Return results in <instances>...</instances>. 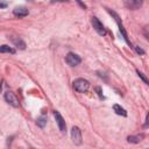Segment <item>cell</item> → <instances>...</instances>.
<instances>
[{
  "instance_id": "1",
  "label": "cell",
  "mask_w": 149,
  "mask_h": 149,
  "mask_svg": "<svg viewBox=\"0 0 149 149\" xmlns=\"http://www.w3.org/2000/svg\"><path fill=\"white\" fill-rule=\"evenodd\" d=\"M88 87H90V83L84 78H78L73 81V88L79 93L86 92L88 90Z\"/></svg>"
},
{
  "instance_id": "2",
  "label": "cell",
  "mask_w": 149,
  "mask_h": 149,
  "mask_svg": "<svg viewBox=\"0 0 149 149\" xmlns=\"http://www.w3.org/2000/svg\"><path fill=\"white\" fill-rule=\"evenodd\" d=\"M107 10H108V13H109L111 15H113V16L115 17V21H116V23H118V26H119V30H120V33L122 34V37H123V40L127 42V44H128V45H130V47H132V44H130V41L128 40V35H127V33H126V30H125V28H123L122 23L120 22V17L118 16V14H116L115 12L111 10V9H107Z\"/></svg>"
},
{
  "instance_id": "3",
  "label": "cell",
  "mask_w": 149,
  "mask_h": 149,
  "mask_svg": "<svg viewBox=\"0 0 149 149\" xmlns=\"http://www.w3.org/2000/svg\"><path fill=\"white\" fill-rule=\"evenodd\" d=\"M3 98H5L6 102H8L10 106H13V107H15V108H17V107L20 106L19 99L16 98V95H15V94H14L12 91H7V92H5Z\"/></svg>"
},
{
  "instance_id": "4",
  "label": "cell",
  "mask_w": 149,
  "mask_h": 149,
  "mask_svg": "<svg viewBox=\"0 0 149 149\" xmlns=\"http://www.w3.org/2000/svg\"><path fill=\"white\" fill-rule=\"evenodd\" d=\"M71 140L77 146H79L81 143V130L77 126H73L71 129Z\"/></svg>"
},
{
  "instance_id": "5",
  "label": "cell",
  "mask_w": 149,
  "mask_h": 149,
  "mask_svg": "<svg viewBox=\"0 0 149 149\" xmlns=\"http://www.w3.org/2000/svg\"><path fill=\"white\" fill-rule=\"evenodd\" d=\"M91 23H92V26H93L94 30H95L99 35H101V36L106 35V29H105V27L102 26V23H101V22H100L95 16H93V17H92Z\"/></svg>"
},
{
  "instance_id": "6",
  "label": "cell",
  "mask_w": 149,
  "mask_h": 149,
  "mask_svg": "<svg viewBox=\"0 0 149 149\" xmlns=\"http://www.w3.org/2000/svg\"><path fill=\"white\" fill-rule=\"evenodd\" d=\"M65 62H66L70 66H77L78 64H80L81 59H80V57H79L78 55H76V54H73V52H69V54L66 55V57H65Z\"/></svg>"
},
{
  "instance_id": "7",
  "label": "cell",
  "mask_w": 149,
  "mask_h": 149,
  "mask_svg": "<svg viewBox=\"0 0 149 149\" xmlns=\"http://www.w3.org/2000/svg\"><path fill=\"white\" fill-rule=\"evenodd\" d=\"M54 115H55V119H56V122H57V125H58L59 130H61L62 133H65V132H66V123H65L63 116H62L61 113L57 112V111L54 112Z\"/></svg>"
},
{
  "instance_id": "8",
  "label": "cell",
  "mask_w": 149,
  "mask_h": 149,
  "mask_svg": "<svg viewBox=\"0 0 149 149\" xmlns=\"http://www.w3.org/2000/svg\"><path fill=\"white\" fill-rule=\"evenodd\" d=\"M123 3L129 9H139L142 6L143 0H123Z\"/></svg>"
},
{
  "instance_id": "9",
  "label": "cell",
  "mask_w": 149,
  "mask_h": 149,
  "mask_svg": "<svg viewBox=\"0 0 149 149\" xmlns=\"http://www.w3.org/2000/svg\"><path fill=\"white\" fill-rule=\"evenodd\" d=\"M13 14H14L16 17H24V16L28 15V9H27L26 7H22V6L15 7V8L13 9Z\"/></svg>"
},
{
  "instance_id": "10",
  "label": "cell",
  "mask_w": 149,
  "mask_h": 149,
  "mask_svg": "<svg viewBox=\"0 0 149 149\" xmlns=\"http://www.w3.org/2000/svg\"><path fill=\"white\" fill-rule=\"evenodd\" d=\"M12 42H13V44H14L15 47H17V48L21 49V50H24V49H26V43H24L23 40H21V38H13Z\"/></svg>"
},
{
  "instance_id": "11",
  "label": "cell",
  "mask_w": 149,
  "mask_h": 149,
  "mask_svg": "<svg viewBox=\"0 0 149 149\" xmlns=\"http://www.w3.org/2000/svg\"><path fill=\"white\" fill-rule=\"evenodd\" d=\"M113 109H114V112H115L118 115H122V116H126V115H127L126 109L122 108V107H121L120 105H118V104H115V105L113 106Z\"/></svg>"
},
{
  "instance_id": "12",
  "label": "cell",
  "mask_w": 149,
  "mask_h": 149,
  "mask_svg": "<svg viewBox=\"0 0 149 149\" xmlns=\"http://www.w3.org/2000/svg\"><path fill=\"white\" fill-rule=\"evenodd\" d=\"M0 51H1V52H8V54H15V50H14L13 48L6 45V44H2V45L0 47Z\"/></svg>"
},
{
  "instance_id": "13",
  "label": "cell",
  "mask_w": 149,
  "mask_h": 149,
  "mask_svg": "<svg viewBox=\"0 0 149 149\" xmlns=\"http://www.w3.org/2000/svg\"><path fill=\"white\" fill-rule=\"evenodd\" d=\"M36 125L41 128H44V126L47 125V119L44 116H40L37 120H36Z\"/></svg>"
},
{
  "instance_id": "14",
  "label": "cell",
  "mask_w": 149,
  "mask_h": 149,
  "mask_svg": "<svg viewBox=\"0 0 149 149\" xmlns=\"http://www.w3.org/2000/svg\"><path fill=\"white\" fill-rule=\"evenodd\" d=\"M141 139H142V136H128L127 140L129 143H137L141 141Z\"/></svg>"
},
{
  "instance_id": "15",
  "label": "cell",
  "mask_w": 149,
  "mask_h": 149,
  "mask_svg": "<svg viewBox=\"0 0 149 149\" xmlns=\"http://www.w3.org/2000/svg\"><path fill=\"white\" fill-rule=\"evenodd\" d=\"M136 73H137V76H139V77H140V78H141V79H142L147 85H149V79H148V78H147L142 72H140L139 70H136Z\"/></svg>"
},
{
  "instance_id": "16",
  "label": "cell",
  "mask_w": 149,
  "mask_h": 149,
  "mask_svg": "<svg viewBox=\"0 0 149 149\" xmlns=\"http://www.w3.org/2000/svg\"><path fill=\"white\" fill-rule=\"evenodd\" d=\"M149 127V113H147V116H146V123L143 126V128H148Z\"/></svg>"
},
{
  "instance_id": "17",
  "label": "cell",
  "mask_w": 149,
  "mask_h": 149,
  "mask_svg": "<svg viewBox=\"0 0 149 149\" xmlns=\"http://www.w3.org/2000/svg\"><path fill=\"white\" fill-rule=\"evenodd\" d=\"M135 50H136V52L140 54V55H143V54H144V51H143L141 48H139V47H135Z\"/></svg>"
},
{
  "instance_id": "18",
  "label": "cell",
  "mask_w": 149,
  "mask_h": 149,
  "mask_svg": "<svg viewBox=\"0 0 149 149\" xmlns=\"http://www.w3.org/2000/svg\"><path fill=\"white\" fill-rule=\"evenodd\" d=\"M95 90L98 91V94H99V97H100V98H102V95H101V91H100V87H97Z\"/></svg>"
},
{
  "instance_id": "19",
  "label": "cell",
  "mask_w": 149,
  "mask_h": 149,
  "mask_svg": "<svg viewBox=\"0 0 149 149\" xmlns=\"http://www.w3.org/2000/svg\"><path fill=\"white\" fill-rule=\"evenodd\" d=\"M0 6H1V8H5V7H6V3H5V2H1Z\"/></svg>"
},
{
  "instance_id": "20",
  "label": "cell",
  "mask_w": 149,
  "mask_h": 149,
  "mask_svg": "<svg viewBox=\"0 0 149 149\" xmlns=\"http://www.w3.org/2000/svg\"><path fill=\"white\" fill-rule=\"evenodd\" d=\"M55 1H66V0H52V2H55Z\"/></svg>"
}]
</instances>
